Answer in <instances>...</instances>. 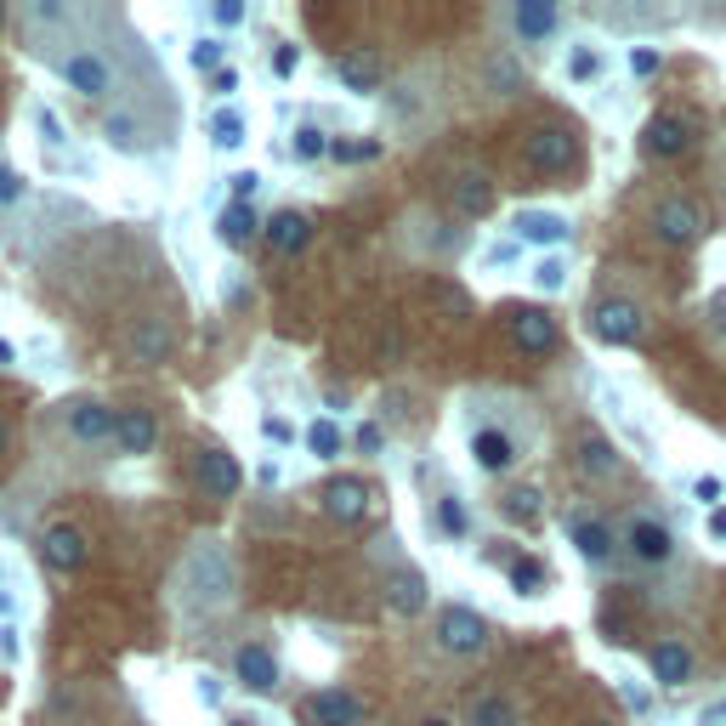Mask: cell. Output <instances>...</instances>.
I'll list each match as a JSON object with an SVG mask.
<instances>
[{
    "instance_id": "cell-31",
    "label": "cell",
    "mask_w": 726,
    "mask_h": 726,
    "mask_svg": "<svg viewBox=\"0 0 726 726\" xmlns=\"http://www.w3.org/2000/svg\"><path fill=\"white\" fill-rule=\"evenodd\" d=\"M307 443H313L318 460H335V455H341V425H335V420H318L313 432H307Z\"/></svg>"
},
{
    "instance_id": "cell-23",
    "label": "cell",
    "mask_w": 726,
    "mask_h": 726,
    "mask_svg": "<svg viewBox=\"0 0 726 726\" xmlns=\"http://www.w3.org/2000/svg\"><path fill=\"white\" fill-rule=\"evenodd\" d=\"M335 74H341V86L358 91V97L381 91V63H374V52H341L335 58Z\"/></svg>"
},
{
    "instance_id": "cell-47",
    "label": "cell",
    "mask_w": 726,
    "mask_h": 726,
    "mask_svg": "<svg viewBox=\"0 0 726 726\" xmlns=\"http://www.w3.org/2000/svg\"><path fill=\"white\" fill-rule=\"evenodd\" d=\"M568 68H573V80H590V74H596V58H590V52H573Z\"/></svg>"
},
{
    "instance_id": "cell-52",
    "label": "cell",
    "mask_w": 726,
    "mask_h": 726,
    "mask_svg": "<svg viewBox=\"0 0 726 726\" xmlns=\"http://www.w3.org/2000/svg\"><path fill=\"white\" fill-rule=\"evenodd\" d=\"M710 534H715V539H726V511H715V517H710Z\"/></svg>"
},
{
    "instance_id": "cell-33",
    "label": "cell",
    "mask_w": 726,
    "mask_h": 726,
    "mask_svg": "<svg viewBox=\"0 0 726 726\" xmlns=\"http://www.w3.org/2000/svg\"><path fill=\"white\" fill-rule=\"evenodd\" d=\"M488 86H494L499 97L522 91V68H517V63H506V58H494V63H488Z\"/></svg>"
},
{
    "instance_id": "cell-20",
    "label": "cell",
    "mask_w": 726,
    "mask_h": 726,
    "mask_svg": "<svg viewBox=\"0 0 726 726\" xmlns=\"http://www.w3.org/2000/svg\"><path fill=\"white\" fill-rule=\"evenodd\" d=\"M313 721L318 726H364V704L353 692H341V687H330V692H313Z\"/></svg>"
},
{
    "instance_id": "cell-55",
    "label": "cell",
    "mask_w": 726,
    "mask_h": 726,
    "mask_svg": "<svg viewBox=\"0 0 726 726\" xmlns=\"http://www.w3.org/2000/svg\"><path fill=\"white\" fill-rule=\"evenodd\" d=\"M0 364H12V346L7 341H0Z\"/></svg>"
},
{
    "instance_id": "cell-57",
    "label": "cell",
    "mask_w": 726,
    "mask_h": 726,
    "mask_svg": "<svg viewBox=\"0 0 726 726\" xmlns=\"http://www.w3.org/2000/svg\"><path fill=\"white\" fill-rule=\"evenodd\" d=\"M585 726H613V721H602V715H590V721H585Z\"/></svg>"
},
{
    "instance_id": "cell-44",
    "label": "cell",
    "mask_w": 726,
    "mask_h": 726,
    "mask_svg": "<svg viewBox=\"0 0 726 726\" xmlns=\"http://www.w3.org/2000/svg\"><path fill=\"white\" fill-rule=\"evenodd\" d=\"M692 499H704V506H715V499H721V477H698V483H692Z\"/></svg>"
},
{
    "instance_id": "cell-19",
    "label": "cell",
    "mask_w": 726,
    "mask_h": 726,
    "mask_svg": "<svg viewBox=\"0 0 726 726\" xmlns=\"http://www.w3.org/2000/svg\"><path fill=\"white\" fill-rule=\"evenodd\" d=\"M455 211L460 216H488L494 211V182H488V170H455Z\"/></svg>"
},
{
    "instance_id": "cell-24",
    "label": "cell",
    "mask_w": 726,
    "mask_h": 726,
    "mask_svg": "<svg viewBox=\"0 0 726 726\" xmlns=\"http://www.w3.org/2000/svg\"><path fill=\"white\" fill-rule=\"evenodd\" d=\"M511 29H517L522 40L557 35V7H550V0H517V7H511Z\"/></svg>"
},
{
    "instance_id": "cell-56",
    "label": "cell",
    "mask_w": 726,
    "mask_h": 726,
    "mask_svg": "<svg viewBox=\"0 0 726 726\" xmlns=\"http://www.w3.org/2000/svg\"><path fill=\"white\" fill-rule=\"evenodd\" d=\"M228 726H256V721H250V715H233V721H228Z\"/></svg>"
},
{
    "instance_id": "cell-54",
    "label": "cell",
    "mask_w": 726,
    "mask_h": 726,
    "mask_svg": "<svg viewBox=\"0 0 726 726\" xmlns=\"http://www.w3.org/2000/svg\"><path fill=\"white\" fill-rule=\"evenodd\" d=\"M420 726H455V721H443V715H425Z\"/></svg>"
},
{
    "instance_id": "cell-37",
    "label": "cell",
    "mask_w": 726,
    "mask_h": 726,
    "mask_svg": "<svg viewBox=\"0 0 726 726\" xmlns=\"http://www.w3.org/2000/svg\"><path fill=\"white\" fill-rule=\"evenodd\" d=\"M188 63H193L199 74H211V68L221 74V40H199L193 52H188Z\"/></svg>"
},
{
    "instance_id": "cell-46",
    "label": "cell",
    "mask_w": 726,
    "mask_h": 726,
    "mask_svg": "<svg viewBox=\"0 0 726 726\" xmlns=\"http://www.w3.org/2000/svg\"><path fill=\"white\" fill-rule=\"evenodd\" d=\"M698 726H726V698H715V704L698 710Z\"/></svg>"
},
{
    "instance_id": "cell-28",
    "label": "cell",
    "mask_w": 726,
    "mask_h": 726,
    "mask_svg": "<svg viewBox=\"0 0 726 726\" xmlns=\"http://www.w3.org/2000/svg\"><path fill=\"white\" fill-rule=\"evenodd\" d=\"M216 233L228 239V244H250V239L267 233V228L256 221V211H250V205H228V211H221V221H216Z\"/></svg>"
},
{
    "instance_id": "cell-12",
    "label": "cell",
    "mask_w": 726,
    "mask_h": 726,
    "mask_svg": "<svg viewBox=\"0 0 726 726\" xmlns=\"http://www.w3.org/2000/svg\"><path fill=\"white\" fill-rule=\"evenodd\" d=\"M177 353V330L165 318H142L131 330V364H170Z\"/></svg>"
},
{
    "instance_id": "cell-17",
    "label": "cell",
    "mask_w": 726,
    "mask_h": 726,
    "mask_svg": "<svg viewBox=\"0 0 726 726\" xmlns=\"http://www.w3.org/2000/svg\"><path fill=\"white\" fill-rule=\"evenodd\" d=\"M381 596H386V608H392V613H404V619L425 613V579H420L415 568H392V573H386V585H381Z\"/></svg>"
},
{
    "instance_id": "cell-11",
    "label": "cell",
    "mask_w": 726,
    "mask_h": 726,
    "mask_svg": "<svg viewBox=\"0 0 726 726\" xmlns=\"http://www.w3.org/2000/svg\"><path fill=\"white\" fill-rule=\"evenodd\" d=\"M58 68H63V80H68L74 91L91 97V103H103L109 86H114V80H109V63H103V58H91V52H68Z\"/></svg>"
},
{
    "instance_id": "cell-14",
    "label": "cell",
    "mask_w": 726,
    "mask_h": 726,
    "mask_svg": "<svg viewBox=\"0 0 726 726\" xmlns=\"http://www.w3.org/2000/svg\"><path fill=\"white\" fill-rule=\"evenodd\" d=\"M279 256H302V250L313 244V216L307 211H279L267 221V233H262Z\"/></svg>"
},
{
    "instance_id": "cell-2",
    "label": "cell",
    "mask_w": 726,
    "mask_h": 726,
    "mask_svg": "<svg viewBox=\"0 0 726 726\" xmlns=\"http://www.w3.org/2000/svg\"><path fill=\"white\" fill-rule=\"evenodd\" d=\"M432 636L443 653H455V659H471V653H483L488 647V624L471 613V608H443L437 624H432Z\"/></svg>"
},
{
    "instance_id": "cell-42",
    "label": "cell",
    "mask_w": 726,
    "mask_h": 726,
    "mask_svg": "<svg viewBox=\"0 0 726 726\" xmlns=\"http://www.w3.org/2000/svg\"><path fill=\"white\" fill-rule=\"evenodd\" d=\"M295 68H302V52H295V46H279V52H272V74H279V80H290Z\"/></svg>"
},
{
    "instance_id": "cell-4",
    "label": "cell",
    "mask_w": 726,
    "mask_h": 726,
    "mask_svg": "<svg viewBox=\"0 0 726 726\" xmlns=\"http://www.w3.org/2000/svg\"><path fill=\"white\" fill-rule=\"evenodd\" d=\"M624 550H631L636 562H647V568H664L675 557V534L659 517H631L624 522Z\"/></svg>"
},
{
    "instance_id": "cell-38",
    "label": "cell",
    "mask_w": 726,
    "mask_h": 726,
    "mask_svg": "<svg viewBox=\"0 0 726 726\" xmlns=\"http://www.w3.org/2000/svg\"><path fill=\"white\" fill-rule=\"evenodd\" d=\"M23 193H29V182H23L12 165H0V205H23Z\"/></svg>"
},
{
    "instance_id": "cell-43",
    "label": "cell",
    "mask_w": 726,
    "mask_h": 726,
    "mask_svg": "<svg viewBox=\"0 0 726 726\" xmlns=\"http://www.w3.org/2000/svg\"><path fill=\"white\" fill-rule=\"evenodd\" d=\"M631 68L641 74V80H647V74H659V52H653V46H636V52H631Z\"/></svg>"
},
{
    "instance_id": "cell-34",
    "label": "cell",
    "mask_w": 726,
    "mask_h": 726,
    "mask_svg": "<svg viewBox=\"0 0 726 726\" xmlns=\"http://www.w3.org/2000/svg\"><path fill=\"white\" fill-rule=\"evenodd\" d=\"M511 585H517L522 596H539V590H545V568H539V562H511Z\"/></svg>"
},
{
    "instance_id": "cell-41",
    "label": "cell",
    "mask_w": 726,
    "mask_h": 726,
    "mask_svg": "<svg viewBox=\"0 0 726 726\" xmlns=\"http://www.w3.org/2000/svg\"><path fill=\"white\" fill-rule=\"evenodd\" d=\"M228 182H233V205H250V199H256V188H262L256 170H239V177H228Z\"/></svg>"
},
{
    "instance_id": "cell-8",
    "label": "cell",
    "mask_w": 726,
    "mask_h": 726,
    "mask_svg": "<svg viewBox=\"0 0 726 726\" xmlns=\"http://www.w3.org/2000/svg\"><path fill=\"white\" fill-rule=\"evenodd\" d=\"M653 233H659V244L682 250V244H692L698 233H704V211H698L692 199H664V205L653 211Z\"/></svg>"
},
{
    "instance_id": "cell-5",
    "label": "cell",
    "mask_w": 726,
    "mask_h": 726,
    "mask_svg": "<svg viewBox=\"0 0 726 726\" xmlns=\"http://www.w3.org/2000/svg\"><path fill=\"white\" fill-rule=\"evenodd\" d=\"M86 557H91V545H86V534L74 528V522H52V528L40 534V562L52 573H80Z\"/></svg>"
},
{
    "instance_id": "cell-49",
    "label": "cell",
    "mask_w": 726,
    "mask_h": 726,
    "mask_svg": "<svg viewBox=\"0 0 726 726\" xmlns=\"http://www.w3.org/2000/svg\"><path fill=\"white\" fill-rule=\"evenodd\" d=\"M710 323H715V330L726 335V290L715 295V302H710Z\"/></svg>"
},
{
    "instance_id": "cell-25",
    "label": "cell",
    "mask_w": 726,
    "mask_h": 726,
    "mask_svg": "<svg viewBox=\"0 0 726 726\" xmlns=\"http://www.w3.org/2000/svg\"><path fill=\"white\" fill-rule=\"evenodd\" d=\"M471 460H477V471H506L517 460V448L506 432H494V425H483L477 437H471Z\"/></svg>"
},
{
    "instance_id": "cell-13",
    "label": "cell",
    "mask_w": 726,
    "mask_h": 726,
    "mask_svg": "<svg viewBox=\"0 0 726 726\" xmlns=\"http://www.w3.org/2000/svg\"><path fill=\"white\" fill-rule=\"evenodd\" d=\"M160 443V420L148 415V409H119L114 420V448L119 455H148V448Z\"/></svg>"
},
{
    "instance_id": "cell-39",
    "label": "cell",
    "mask_w": 726,
    "mask_h": 726,
    "mask_svg": "<svg viewBox=\"0 0 726 726\" xmlns=\"http://www.w3.org/2000/svg\"><path fill=\"white\" fill-rule=\"evenodd\" d=\"M562 279H568V267H562L557 256H545V262L534 267V284H539V290H562Z\"/></svg>"
},
{
    "instance_id": "cell-50",
    "label": "cell",
    "mask_w": 726,
    "mask_h": 726,
    "mask_svg": "<svg viewBox=\"0 0 726 726\" xmlns=\"http://www.w3.org/2000/svg\"><path fill=\"white\" fill-rule=\"evenodd\" d=\"M358 448H369V455H374V448H381V425H364V432H358Z\"/></svg>"
},
{
    "instance_id": "cell-21",
    "label": "cell",
    "mask_w": 726,
    "mask_h": 726,
    "mask_svg": "<svg viewBox=\"0 0 726 726\" xmlns=\"http://www.w3.org/2000/svg\"><path fill=\"white\" fill-rule=\"evenodd\" d=\"M579 471H585V477H596V483H613L619 471H624V460H619V448H613L608 437L585 432V437H579Z\"/></svg>"
},
{
    "instance_id": "cell-16",
    "label": "cell",
    "mask_w": 726,
    "mask_h": 726,
    "mask_svg": "<svg viewBox=\"0 0 726 726\" xmlns=\"http://www.w3.org/2000/svg\"><path fill=\"white\" fill-rule=\"evenodd\" d=\"M323 511H330L335 522H364V511H369V483H358V477L323 483Z\"/></svg>"
},
{
    "instance_id": "cell-7",
    "label": "cell",
    "mask_w": 726,
    "mask_h": 726,
    "mask_svg": "<svg viewBox=\"0 0 726 726\" xmlns=\"http://www.w3.org/2000/svg\"><path fill=\"white\" fill-rule=\"evenodd\" d=\"M114 409H103L97 397H74V404H63V432L74 443H114Z\"/></svg>"
},
{
    "instance_id": "cell-22",
    "label": "cell",
    "mask_w": 726,
    "mask_h": 726,
    "mask_svg": "<svg viewBox=\"0 0 726 726\" xmlns=\"http://www.w3.org/2000/svg\"><path fill=\"white\" fill-rule=\"evenodd\" d=\"M568 539L579 545L585 562H608L613 557V528H608V522H596V517H568Z\"/></svg>"
},
{
    "instance_id": "cell-51",
    "label": "cell",
    "mask_w": 726,
    "mask_h": 726,
    "mask_svg": "<svg viewBox=\"0 0 726 726\" xmlns=\"http://www.w3.org/2000/svg\"><path fill=\"white\" fill-rule=\"evenodd\" d=\"M199 698H205V704H216V698H221V682H216V675H205V682H199Z\"/></svg>"
},
{
    "instance_id": "cell-29",
    "label": "cell",
    "mask_w": 726,
    "mask_h": 726,
    "mask_svg": "<svg viewBox=\"0 0 726 726\" xmlns=\"http://www.w3.org/2000/svg\"><path fill=\"white\" fill-rule=\"evenodd\" d=\"M539 488H506V494H499V517H506V522H534L539 517Z\"/></svg>"
},
{
    "instance_id": "cell-26",
    "label": "cell",
    "mask_w": 726,
    "mask_h": 726,
    "mask_svg": "<svg viewBox=\"0 0 726 726\" xmlns=\"http://www.w3.org/2000/svg\"><path fill=\"white\" fill-rule=\"evenodd\" d=\"M511 228H517V239H528V244H562L568 239V221L550 216V211H522Z\"/></svg>"
},
{
    "instance_id": "cell-27",
    "label": "cell",
    "mask_w": 726,
    "mask_h": 726,
    "mask_svg": "<svg viewBox=\"0 0 726 726\" xmlns=\"http://www.w3.org/2000/svg\"><path fill=\"white\" fill-rule=\"evenodd\" d=\"M103 137H109V148H119V154H142V125H137V114H125V109H114L103 119Z\"/></svg>"
},
{
    "instance_id": "cell-40",
    "label": "cell",
    "mask_w": 726,
    "mask_h": 726,
    "mask_svg": "<svg viewBox=\"0 0 726 726\" xmlns=\"http://www.w3.org/2000/svg\"><path fill=\"white\" fill-rule=\"evenodd\" d=\"M35 125H40L46 148H63V125H58V114H52V109H35Z\"/></svg>"
},
{
    "instance_id": "cell-45",
    "label": "cell",
    "mask_w": 726,
    "mask_h": 726,
    "mask_svg": "<svg viewBox=\"0 0 726 726\" xmlns=\"http://www.w3.org/2000/svg\"><path fill=\"white\" fill-rule=\"evenodd\" d=\"M374 142H335V160H369Z\"/></svg>"
},
{
    "instance_id": "cell-58",
    "label": "cell",
    "mask_w": 726,
    "mask_h": 726,
    "mask_svg": "<svg viewBox=\"0 0 726 726\" xmlns=\"http://www.w3.org/2000/svg\"><path fill=\"white\" fill-rule=\"evenodd\" d=\"M0 23H7V7H0Z\"/></svg>"
},
{
    "instance_id": "cell-48",
    "label": "cell",
    "mask_w": 726,
    "mask_h": 726,
    "mask_svg": "<svg viewBox=\"0 0 726 726\" xmlns=\"http://www.w3.org/2000/svg\"><path fill=\"white\" fill-rule=\"evenodd\" d=\"M239 17H244V7H239V0H221V7H216V23H228V29H233Z\"/></svg>"
},
{
    "instance_id": "cell-36",
    "label": "cell",
    "mask_w": 726,
    "mask_h": 726,
    "mask_svg": "<svg viewBox=\"0 0 726 726\" xmlns=\"http://www.w3.org/2000/svg\"><path fill=\"white\" fill-rule=\"evenodd\" d=\"M437 522H443V528L455 534V539L466 534V506H460L455 494H443V499H437Z\"/></svg>"
},
{
    "instance_id": "cell-10",
    "label": "cell",
    "mask_w": 726,
    "mask_h": 726,
    "mask_svg": "<svg viewBox=\"0 0 726 726\" xmlns=\"http://www.w3.org/2000/svg\"><path fill=\"white\" fill-rule=\"evenodd\" d=\"M511 341L522 353H550L557 346V318L545 307H511Z\"/></svg>"
},
{
    "instance_id": "cell-15",
    "label": "cell",
    "mask_w": 726,
    "mask_h": 726,
    "mask_svg": "<svg viewBox=\"0 0 726 726\" xmlns=\"http://www.w3.org/2000/svg\"><path fill=\"white\" fill-rule=\"evenodd\" d=\"M233 675H239V687H250V692H272V687H279V664H272V653L262 641L239 647V653H233Z\"/></svg>"
},
{
    "instance_id": "cell-3",
    "label": "cell",
    "mask_w": 726,
    "mask_h": 726,
    "mask_svg": "<svg viewBox=\"0 0 726 726\" xmlns=\"http://www.w3.org/2000/svg\"><path fill=\"white\" fill-rule=\"evenodd\" d=\"M641 307L636 302H624V295H613V302H596L590 307V335L596 341H608V346H631L641 341Z\"/></svg>"
},
{
    "instance_id": "cell-6",
    "label": "cell",
    "mask_w": 726,
    "mask_h": 726,
    "mask_svg": "<svg viewBox=\"0 0 726 726\" xmlns=\"http://www.w3.org/2000/svg\"><path fill=\"white\" fill-rule=\"evenodd\" d=\"M193 477H199V488H205L211 499H233L239 494V460L228 455V448H216V443H205V448H199V455H193Z\"/></svg>"
},
{
    "instance_id": "cell-9",
    "label": "cell",
    "mask_w": 726,
    "mask_h": 726,
    "mask_svg": "<svg viewBox=\"0 0 726 726\" xmlns=\"http://www.w3.org/2000/svg\"><path fill=\"white\" fill-rule=\"evenodd\" d=\"M692 137H698V125L687 114H653V119H647V131H641V148L653 160H675V154H687V148H692Z\"/></svg>"
},
{
    "instance_id": "cell-1",
    "label": "cell",
    "mask_w": 726,
    "mask_h": 726,
    "mask_svg": "<svg viewBox=\"0 0 726 726\" xmlns=\"http://www.w3.org/2000/svg\"><path fill=\"white\" fill-rule=\"evenodd\" d=\"M522 160L534 170H568L579 160V137H573L568 125H534V131L522 137Z\"/></svg>"
},
{
    "instance_id": "cell-35",
    "label": "cell",
    "mask_w": 726,
    "mask_h": 726,
    "mask_svg": "<svg viewBox=\"0 0 726 726\" xmlns=\"http://www.w3.org/2000/svg\"><path fill=\"white\" fill-rule=\"evenodd\" d=\"M323 148H330V142H323L318 125H302V131H295V142H290V154H295V160H318Z\"/></svg>"
},
{
    "instance_id": "cell-30",
    "label": "cell",
    "mask_w": 726,
    "mask_h": 726,
    "mask_svg": "<svg viewBox=\"0 0 726 726\" xmlns=\"http://www.w3.org/2000/svg\"><path fill=\"white\" fill-rule=\"evenodd\" d=\"M471 726H517L511 698H477V704H471Z\"/></svg>"
},
{
    "instance_id": "cell-18",
    "label": "cell",
    "mask_w": 726,
    "mask_h": 726,
    "mask_svg": "<svg viewBox=\"0 0 726 726\" xmlns=\"http://www.w3.org/2000/svg\"><path fill=\"white\" fill-rule=\"evenodd\" d=\"M647 670H653L659 687H687L692 682V653L682 641H659L653 653H647Z\"/></svg>"
},
{
    "instance_id": "cell-53",
    "label": "cell",
    "mask_w": 726,
    "mask_h": 726,
    "mask_svg": "<svg viewBox=\"0 0 726 726\" xmlns=\"http://www.w3.org/2000/svg\"><path fill=\"white\" fill-rule=\"evenodd\" d=\"M7 448H12V425L0 420V455H7Z\"/></svg>"
},
{
    "instance_id": "cell-32",
    "label": "cell",
    "mask_w": 726,
    "mask_h": 726,
    "mask_svg": "<svg viewBox=\"0 0 726 726\" xmlns=\"http://www.w3.org/2000/svg\"><path fill=\"white\" fill-rule=\"evenodd\" d=\"M211 137H216V148H239V142H244V119H239L233 109H221V114L211 119Z\"/></svg>"
}]
</instances>
